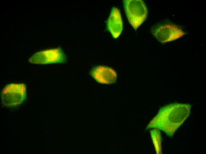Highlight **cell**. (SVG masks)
<instances>
[{
  "mask_svg": "<svg viewBox=\"0 0 206 154\" xmlns=\"http://www.w3.org/2000/svg\"><path fill=\"white\" fill-rule=\"evenodd\" d=\"M191 105L175 103L161 108L147 129L157 128L172 137L190 114Z\"/></svg>",
  "mask_w": 206,
  "mask_h": 154,
  "instance_id": "obj_1",
  "label": "cell"
},
{
  "mask_svg": "<svg viewBox=\"0 0 206 154\" xmlns=\"http://www.w3.org/2000/svg\"><path fill=\"white\" fill-rule=\"evenodd\" d=\"M124 9L128 21L136 30L146 18L147 10L141 0L123 1Z\"/></svg>",
  "mask_w": 206,
  "mask_h": 154,
  "instance_id": "obj_2",
  "label": "cell"
},
{
  "mask_svg": "<svg viewBox=\"0 0 206 154\" xmlns=\"http://www.w3.org/2000/svg\"><path fill=\"white\" fill-rule=\"evenodd\" d=\"M26 97V88L23 84H9L6 86L1 94L2 104L8 107H14L21 104Z\"/></svg>",
  "mask_w": 206,
  "mask_h": 154,
  "instance_id": "obj_3",
  "label": "cell"
},
{
  "mask_svg": "<svg viewBox=\"0 0 206 154\" xmlns=\"http://www.w3.org/2000/svg\"><path fill=\"white\" fill-rule=\"evenodd\" d=\"M65 60V54L62 50L59 48L37 52L29 60V62L31 63L39 64L62 63Z\"/></svg>",
  "mask_w": 206,
  "mask_h": 154,
  "instance_id": "obj_4",
  "label": "cell"
},
{
  "mask_svg": "<svg viewBox=\"0 0 206 154\" xmlns=\"http://www.w3.org/2000/svg\"><path fill=\"white\" fill-rule=\"evenodd\" d=\"M154 37L160 42L165 43L176 40L185 34L181 29L169 24L158 25L152 29Z\"/></svg>",
  "mask_w": 206,
  "mask_h": 154,
  "instance_id": "obj_5",
  "label": "cell"
},
{
  "mask_svg": "<svg viewBox=\"0 0 206 154\" xmlns=\"http://www.w3.org/2000/svg\"><path fill=\"white\" fill-rule=\"evenodd\" d=\"M91 74L98 82L110 84L115 82L117 77L116 72L112 68L104 66H99L93 68Z\"/></svg>",
  "mask_w": 206,
  "mask_h": 154,
  "instance_id": "obj_6",
  "label": "cell"
},
{
  "mask_svg": "<svg viewBox=\"0 0 206 154\" xmlns=\"http://www.w3.org/2000/svg\"><path fill=\"white\" fill-rule=\"evenodd\" d=\"M123 22L120 10L113 7L108 18L107 28L115 38L120 35L123 30Z\"/></svg>",
  "mask_w": 206,
  "mask_h": 154,
  "instance_id": "obj_7",
  "label": "cell"
},
{
  "mask_svg": "<svg viewBox=\"0 0 206 154\" xmlns=\"http://www.w3.org/2000/svg\"><path fill=\"white\" fill-rule=\"evenodd\" d=\"M151 137L157 154H161V137L159 129L157 128L150 131Z\"/></svg>",
  "mask_w": 206,
  "mask_h": 154,
  "instance_id": "obj_8",
  "label": "cell"
}]
</instances>
